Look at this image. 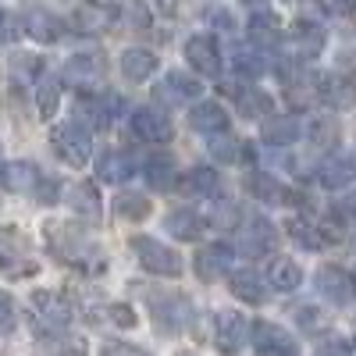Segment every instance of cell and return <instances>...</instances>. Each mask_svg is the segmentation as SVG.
<instances>
[{
  "instance_id": "6da1fadb",
  "label": "cell",
  "mask_w": 356,
  "mask_h": 356,
  "mask_svg": "<svg viewBox=\"0 0 356 356\" xmlns=\"http://www.w3.org/2000/svg\"><path fill=\"white\" fill-rule=\"evenodd\" d=\"M43 239H47V250L61 264H72V267H79V271H86V275L104 271V250L86 228L50 221V225H43Z\"/></svg>"
},
{
  "instance_id": "7a4b0ae2",
  "label": "cell",
  "mask_w": 356,
  "mask_h": 356,
  "mask_svg": "<svg viewBox=\"0 0 356 356\" xmlns=\"http://www.w3.org/2000/svg\"><path fill=\"white\" fill-rule=\"evenodd\" d=\"M146 310H150L157 335H182V332H189V324L196 317L193 303L182 292H171V289H157L146 296Z\"/></svg>"
},
{
  "instance_id": "3957f363",
  "label": "cell",
  "mask_w": 356,
  "mask_h": 356,
  "mask_svg": "<svg viewBox=\"0 0 356 356\" xmlns=\"http://www.w3.org/2000/svg\"><path fill=\"white\" fill-rule=\"evenodd\" d=\"M50 146H54V154L61 157L65 164L86 168L89 154H93V143H89V122H86L82 114L72 118V122H61V125L50 132Z\"/></svg>"
},
{
  "instance_id": "277c9868",
  "label": "cell",
  "mask_w": 356,
  "mask_h": 356,
  "mask_svg": "<svg viewBox=\"0 0 356 356\" xmlns=\"http://www.w3.org/2000/svg\"><path fill=\"white\" fill-rule=\"evenodd\" d=\"M129 250L136 253V260L146 267L150 275H161V278H178L186 271L182 257H178L171 246H164L161 239H154V235H132L129 239Z\"/></svg>"
},
{
  "instance_id": "5b68a950",
  "label": "cell",
  "mask_w": 356,
  "mask_h": 356,
  "mask_svg": "<svg viewBox=\"0 0 356 356\" xmlns=\"http://www.w3.org/2000/svg\"><path fill=\"white\" fill-rule=\"evenodd\" d=\"M33 314H36V324L43 335H65L75 317V307L65 292L40 289V292H33Z\"/></svg>"
},
{
  "instance_id": "8992f818",
  "label": "cell",
  "mask_w": 356,
  "mask_h": 356,
  "mask_svg": "<svg viewBox=\"0 0 356 356\" xmlns=\"http://www.w3.org/2000/svg\"><path fill=\"white\" fill-rule=\"evenodd\" d=\"M314 285H317V292L324 296V300L335 303V307H349L356 300V275L346 271V267H339V264H324L317 271V278H314Z\"/></svg>"
},
{
  "instance_id": "52a82bcc",
  "label": "cell",
  "mask_w": 356,
  "mask_h": 356,
  "mask_svg": "<svg viewBox=\"0 0 356 356\" xmlns=\"http://www.w3.org/2000/svg\"><path fill=\"white\" fill-rule=\"evenodd\" d=\"M250 335H253L257 356H300V342L275 321H257Z\"/></svg>"
},
{
  "instance_id": "ba28073f",
  "label": "cell",
  "mask_w": 356,
  "mask_h": 356,
  "mask_svg": "<svg viewBox=\"0 0 356 356\" xmlns=\"http://www.w3.org/2000/svg\"><path fill=\"white\" fill-rule=\"evenodd\" d=\"M200 79H193V75H186V72H168V75H161V82L154 86V100L157 104H164V107H182V104H189V100H196L200 97Z\"/></svg>"
},
{
  "instance_id": "9c48e42d",
  "label": "cell",
  "mask_w": 356,
  "mask_h": 356,
  "mask_svg": "<svg viewBox=\"0 0 356 356\" xmlns=\"http://www.w3.org/2000/svg\"><path fill=\"white\" fill-rule=\"evenodd\" d=\"M246 332H250V324L243 314H235V310H221L214 317V346L218 353L225 356H239L243 346H246Z\"/></svg>"
},
{
  "instance_id": "30bf717a",
  "label": "cell",
  "mask_w": 356,
  "mask_h": 356,
  "mask_svg": "<svg viewBox=\"0 0 356 356\" xmlns=\"http://www.w3.org/2000/svg\"><path fill=\"white\" fill-rule=\"evenodd\" d=\"M232 260H235V250L228 243H211V246H200V253L193 260V271L200 282H218L232 271Z\"/></svg>"
},
{
  "instance_id": "8fae6325",
  "label": "cell",
  "mask_w": 356,
  "mask_h": 356,
  "mask_svg": "<svg viewBox=\"0 0 356 356\" xmlns=\"http://www.w3.org/2000/svg\"><path fill=\"white\" fill-rule=\"evenodd\" d=\"M278 243V228L267 221V218H250L239 228V250L243 257H267Z\"/></svg>"
},
{
  "instance_id": "7c38bea8",
  "label": "cell",
  "mask_w": 356,
  "mask_h": 356,
  "mask_svg": "<svg viewBox=\"0 0 356 356\" xmlns=\"http://www.w3.org/2000/svg\"><path fill=\"white\" fill-rule=\"evenodd\" d=\"M289 43H292L296 61H310V57L324 50V25L314 18H296L289 29Z\"/></svg>"
},
{
  "instance_id": "4fadbf2b",
  "label": "cell",
  "mask_w": 356,
  "mask_h": 356,
  "mask_svg": "<svg viewBox=\"0 0 356 356\" xmlns=\"http://www.w3.org/2000/svg\"><path fill=\"white\" fill-rule=\"evenodd\" d=\"M132 132L143 143H168L175 136V125L161 107H136L132 111Z\"/></svg>"
},
{
  "instance_id": "5bb4252c",
  "label": "cell",
  "mask_w": 356,
  "mask_h": 356,
  "mask_svg": "<svg viewBox=\"0 0 356 356\" xmlns=\"http://www.w3.org/2000/svg\"><path fill=\"white\" fill-rule=\"evenodd\" d=\"M186 61L200 72V75H207V79H214V75H221V47H218V40L214 36H189L186 40Z\"/></svg>"
},
{
  "instance_id": "9a60e30c",
  "label": "cell",
  "mask_w": 356,
  "mask_h": 356,
  "mask_svg": "<svg viewBox=\"0 0 356 356\" xmlns=\"http://www.w3.org/2000/svg\"><path fill=\"white\" fill-rule=\"evenodd\" d=\"M0 275H11V278L36 275V264L22 257V239L11 228H0Z\"/></svg>"
},
{
  "instance_id": "2e32d148",
  "label": "cell",
  "mask_w": 356,
  "mask_h": 356,
  "mask_svg": "<svg viewBox=\"0 0 356 356\" xmlns=\"http://www.w3.org/2000/svg\"><path fill=\"white\" fill-rule=\"evenodd\" d=\"M228 289L235 300H243L250 307H260L267 300V278L257 267H239V271H228Z\"/></svg>"
},
{
  "instance_id": "e0dca14e",
  "label": "cell",
  "mask_w": 356,
  "mask_h": 356,
  "mask_svg": "<svg viewBox=\"0 0 356 356\" xmlns=\"http://www.w3.org/2000/svg\"><path fill=\"white\" fill-rule=\"evenodd\" d=\"M104 79V57L100 54H75L68 57V65L61 72V82L68 86H79V89H89Z\"/></svg>"
},
{
  "instance_id": "ac0fdd59",
  "label": "cell",
  "mask_w": 356,
  "mask_h": 356,
  "mask_svg": "<svg viewBox=\"0 0 356 356\" xmlns=\"http://www.w3.org/2000/svg\"><path fill=\"white\" fill-rule=\"evenodd\" d=\"M25 33L33 40H40V43H57L65 36V22L57 18L50 8L33 4V8H25Z\"/></svg>"
},
{
  "instance_id": "d6986e66",
  "label": "cell",
  "mask_w": 356,
  "mask_h": 356,
  "mask_svg": "<svg viewBox=\"0 0 356 356\" xmlns=\"http://www.w3.org/2000/svg\"><path fill=\"white\" fill-rule=\"evenodd\" d=\"M246 193L257 196L260 203H271V207H282V203H292V193L278 182L275 175H267V171H246Z\"/></svg>"
},
{
  "instance_id": "ffe728a7",
  "label": "cell",
  "mask_w": 356,
  "mask_h": 356,
  "mask_svg": "<svg viewBox=\"0 0 356 356\" xmlns=\"http://www.w3.org/2000/svg\"><path fill=\"white\" fill-rule=\"evenodd\" d=\"M136 175V161L125 154V150H107L97 157V178L107 186H122Z\"/></svg>"
},
{
  "instance_id": "44dd1931",
  "label": "cell",
  "mask_w": 356,
  "mask_h": 356,
  "mask_svg": "<svg viewBox=\"0 0 356 356\" xmlns=\"http://www.w3.org/2000/svg\"><path fill=\"white\" fill-rule=\"evenodd\" d=\"M40 182V168L29 161H8L0 164V189L8 193H33Z\"/></svg>"
},
{
  "instance_id": "7402d4cb",
  "label": "cell",
  "mask_w": 356,
  "mask_h": 356,
  "mask_svg": "<svg viewBox=\"0 0 356 356\" xmlns=\"http://www.w3.org/2000/svg\"><path fill=\"white\" fill-rule=\"evenodd\" d=\"M282 36H285V29H282L278 15H271V11H257V15L250 18V43H253V47H260V50H275V47L282 43Z\"/></svg>"
},
{
  "instance_id": "603a6c76",
  "label": "cell",
  "mask_w": 356,
  "mask_h": 356,
  "mask_svg": "<svg viewBox=\"0 0 356 356\" xmlns=\"http://www.w3.org/2000/svg\"><path fill=\"white\" fill-rule=\"evenodd\" d=\"M68 207L82 218V221H89V225H97L100 221V193H97V186L93 182H75V186H68Z\"/></svg>"
},
{
  "instance_id": "cb8c5ba5",
  "label": "cell",
  "mask_w": 356,
  "mask_h": 356,
  "mask_svg": "<svg viewBox=\"0 0 356 356\" xmlns=\"http://www.w3.org/2000/svg\"><path fill=\"white\" fill-rule=\"evenodd\" d=\"M356 178V157H328L321 168H317V182L324 186V189H346L349 182Z\"/></svg>"
},
{
  "instance_id": "d4e9b609",
  "label": "cell",
  "mask_w": 356,
  "mask_h": 356,
  "mask_svg": "<svg viewBox=\"0 0 356 356\" xmlns=\"http://www.w3.org/2000/svg\"><path fill=\"white\" fill-rule=\"evenodd\" d=\"M189 125H193L196 132L214 136V132L228 129V111H225L221 104H214V100H200V104H193V111H189Z\"/></svg>"
},
{
  "instance_id": "484cf974",
  "label": "cell",
  "mask_w": 356,
  "mask_h": 356,
  "mask_svg": "<svg viewBox=\"0 0 356 356\" xmlns=\"http://www.w3.org/2000/svg\"><path fill=\"white\" fill-rule=\"evenodd\" d=\"M264 143L267 146H292L296 139H300V122H296L292 114H275V118H264V129H260Z\"/></svg>"
},
{
  "instance_id": "4316f807",
  "label": "cell",
  "mask_w": 356,
  "mask_h": 356,
  "mask_svg": "<svg viewBox=\"0 0 356 356\" xmlns=\"http://www.w3.org/2000/svg\"><path fill=\"white\" fill-rule=\"evenodd\" d=\"M157 72V54L154 50H146V47H129L122 54V75L129 82H146Z\"/></svg>"
},
{
  "instance_id": "83f0119b",
  "label": "cell",
  "mask_w": 356,
  "mask_h": 356,
  "mask_svg": "<svg viewBox=\"0 0 356 356\" xmlns=\"http://www.w3.org/2000/svg\"><path fill=\"white\" fill-rule=\"evenodd\" d=\"M118 111H122V97H114V93H100L97 100H89L86 107H79V114H82L93 129H111L114 118H118Z\"/></svg>"
},
{
  "instance_id": "f1b7e54d",
  "label": "cell",
  "mask_w": 356,
  "mask_h": 356,
  "mask_svg": "<svg viewBox=\"0 0 356 356\" xmlns=\"http://www.w3.org/2000/svg\"><path fill=\"white\" fill-rule=\"evenodd\" d=\"M111 25H114V8L111 4H100V0L82 4L75 11V29H79V33H107Z\"/></svg>"
},
{
  "instance_id": "f546056e",
  "label": "cell",
  "mask_w": 356,
  "mask_h": 356,
  "mask_svg": "<svg viewBox=\"0 0 356 356\" xmlns=\"http://www.w3.org/2000/svg\"><path fill=\"white\" fill-rule=\"evenodd\" d=\"M275 107V100L264 93L260 86H246V89H235V111H239L243 118H250V122H257V118H267Z\"/></svg>"
},
{
  "instance_id": "4dcf8cb0",
  "label": "cell",
  "mask_w": 356,
  "mask_h": 356,
  "mask_svg": "<svg viewBox=\"0 0 356 356\" xmlns=\"http://www.w3.org/2000/svg\"><path fill=\"white\" fill-rule=\"evenodd\" d=\"M267 285H271L275 292H296L303 285V267L289 260V257H278L271 264V271H267Z\"/></svg>"
},
{
  "instance_id": "1f68e13d",
  "label": "cell",
  "mask_w": 356,
  "mask_h": 356,
  "mask_svg": "<svg viewBox=\"0 0 356 356\" xmlns=\"http://www.w3.org/2000/svg\"><path fill=\"white\" fill-rule=\"evenodd\" d=\"M164 228L175 235V239H182V243H196L200 235H203V228H207V221H203L196 211H171V214L164 218Z\"/></svg>"
},
{
  "instance_id": "d6a6232c",
  "label": "cell",
  "mask_w": 356,
  "mask_h": 356,
  "mask_svg": "<svg viewBox=\"0 0 356 356\" xmlns=\"http://www.w3.org/2000/svg\"><path fill=\"white\" fill-rule=\"evenodd\" d=\"M61 75H40V82H36V111H40V118H50L57 114V107H61Z\"/></svg>"
},
{
  "instance_id": "836d02e7",
  "label": "cell",
  "mask_w": 356,
  "mask_h": 356,
  "mask_svg": "<svg viewBox=\"0 0 356 356\" xmlns=\"http://www.w3.org/2000/svg\"><path fill=\"white\" fill-rule=\"evenodd\" d=\"M143 178L150 182V189L164 193L175 186V161L168 154H154V157H146L143 161Z\"/></svg>"
},
{
  "instance_id": "e575fe53",
  "label": "cell",
  "mask_w": 356,
  "mask_h": 356,
  "mask_svg": "<svg viewBox=\"0 0 356 356\" xmlns=\"http://www.w3.org/2000/svg\"><path fill=\"white\" fill-rule=\"evenodd\" d=\"M182 193L200 196V200L214 196V193H218V171H214V168H207V164L189 168V171H186V178H182Z\"/></svg>"
},
{
  "instance_id": "d590c367",
  "label": "cell",
  "mask_w": 356,
  "mask_h": 356,
  "mask_svg": "<svg viewBox=\"0 0 356 356\" xmlns=\"http://www.w3.org/2000/svg\"><path fill=\"white\" fill-rule=\"evenodd\" d=\"M232 65H235V72H243L246 79H260L264 72H267V57H264V50L260 47H239L232 54Z\"/></svg>"
},
{
  "instance_id": "8d00e7d4",
  "label": "cell",
  "mask_w": 356,
  "mask_h": 356,
  "mask_svg": "<svg viewBox=\"0 0 356 356\" xmlns=\"http://www.w3.org/2000/svg\"><path fill=\"white\" fill-rule=\"evenodd\" d=\"M154 211V203L146 200L143 193H122V196H114V214H122L129 221H143V218H150Z\"/></svg>"
},
{
  "instance_id": "74e56055",
  "label": "cell",
  "mask_w": 356,
  "mask_h": 356,
  "mask_svg": "<svg viewBox=\"0 0 356 356\" xmlns=\"http://www.w3.org/2000/svg\"><path fill=\"white\" fill-rule=\"evenodd\" d=\"M40 57L36 54H15L11 57V82L15 86H29V82H33L36 75H40Z\"/></svg>"
},
{
  "instance_id": "f35d334b",
  "label": "cell",
  "mask_w": 356,
  "mask_h": 356,
  "mask_svg": "<svg viewBox=\"0 0 356 356\" xmlns=\"http://www.w3.org/2000/svg\"><path fill=\"white\" fill-rule=\"evenodd\" d=\"M285 232H289V239H296L303 250H321V246H324L321 235H317V225H310V221H303V218H292V221L285 225Z\"/></svg>"
},
{
  "instance_id": "ab89813d",
  "label": "cell",
  "mask_w": 356,
  "mask_h": 356,
  "mask_svg": "<svg viewBox=\"0 0 356 356\" xmlns=\"http://www.w3.org/2000/svg\"><path fill=\"white\" fill-rule=\"evenodd\" d=\"M239 150H243V143L235 139L232 132H214V139H211V157L214 161H221V164H232L235 157H239Z\"/></svg>"
},
{
  "instance_id": "60d3db41",
  "label": "cell",
  "mask_w": 356,
  "mask_h": 356,
  "mask_svg": "<svg viewBox=\"0 0 356 356\" xmlns=\"http://www.w3.org/2000/svg\"><path fill=\"white\" fill-rule=\"evenodd\" d=\"M296 321H300V328H303L307 335H321V332H328V317H324V310H317L314 303L296 307Z\"/></svg>"
},
{
  "instance_id": "b9f144b4",
  "label": "cell",
  "mask_w": 356,
  "mask_h": 356,
  "mask_svg": "<svg viewBox=\"0 0 356 356\" xmlns=\"http://www.w3.org/2000/svg\"><path fill=\"white\" fill-rule=\"evenodd\" d=\"M18 328V307H15V296L0 289V335H11Z\"/></svg>"
},
{
  "instance_id": "7bdbcfd3",
  "label": "cell",
  "mask_w": 356,
  "mask_h": 356,
  "mask_svg": "<svg viewBox=\"0 0 356 356\" xmlns=\"http://www.w3.org/2000/svg\"><path fill=\"white\" fill-rule=\"evenodd\" d=\"M310 136H314V143L317 146H332L335 143V136H339V129H335V118H314L310 122Z\"/></svg>"
},
{
  "instance_id": "ee69618b",
  "label": "cell",
  "mask_w": 356,
  "mask_h": 356,
  "mask_svg": "<svg viewBox=\"0 0 356 356\" xmlns=\"http://www.w3.org/2000/svg\"><path fill=\"white\" fill-rule=\"evenodd\" d=\"M100 356H154V353L143 349V346H136V342L114 339V342H104V346H100Z\"/></svg>"
},
{
  "instance_id": "f6af8a7d",
  "label": "cell",
  "mask_w": 356,
  "mask_h": 356,
  "mask_svg": "<svg viewBox=\"0 0 356 356\" xmlns=\"http://www.w3.org/2000/svg\"><path fill=\"white\" fill-rule=\"evenodd\" d=\"M317 235H321V243H324V246H332V243H342L346 228H342L335 218H324V221L317 225Z\"/></svg>"
},
{
  "instance_id": "bcb514c9",
  "label": "cell",
  "mask_w": 356,
  "mask_h": 356,
  "mask_svg": "<svg viewBox=\"0 0 356 356\" xmlns=\"http://www.w3.org/2000/svg\"><path fill=\"white\" fill-rule=\"evenodd\" d=\"M33 193H36V200H40V203H47V207H50V203H57V196H61V186H57L54 178H43V175H40V182H36V189H33Z\"/></svg>"
},
{
  "instance_id": "7dc6e473",
  "label": "cell",
  "mask_w": 356,
  "mask_h": 356,
  "mask_svg": "<svg viewBox=\"0 0 356 356\" xmlns=\"http://www.w3.org/2000/svg\"><path fill=\"white\" fill-rule=\"evenodd\" d=\"M235 221H239V207H235V203H225V200H218L214 225H218V228H228V225H235Z\"/></svg>"
},
{
  "instance_id": "c3c4849f",
  "label": "cell",
  "mask_w": 356,
  "mask_h": 356,
  "mask_svg": "<svg viewBox=\"0 0 356 356\" xmlns=\"http://www.w3.org/2000/svg\"><path fill=\"white\" fill-rule=\"evenodd\" d=\"M207 22H211L218 33H232V29H235V18H232V11H225V8H211V11H207Z\"/></svg>"
},
{
  "instance_id": "681fc988",
  "label": "cell",
  "mask_w": 356,
  "mask_h": 356,
  "mask_svg": "<svg viewBox=\"0 0 356 356\" xmlns=\"http://www.w3.org/2000/svg\"><path fill=\"white\" fill-rule=\"evenodd\" d=\"M111 321L118 324V328H136V314H132V307L129 303H118V307H111Z\"/></svg>"
},
{
  "instance_id": "f907efd6",
  "label": "cell",
  "mask_w": 356,
  "mask_h": 356,
  "mask_svg": "<svg viewBox=\"0 0 356 356\" xmlns=\"http://www.w3.org/2000/svg\"><path fill=\"white\" fill-rule=\"evenodd\" d=\"M129 25L132 29H146V25H150V11H146L143 0H132V4H129Z\"/></svg>"
},
{
  "instance_id": "816d5d0a",
  "label": "cell",
  "mask_w": 356,
  "mask_h": 356,
  "mask_svg": "<svg viewBox=\"0 0 356 356\" xmlns=\"http://www.w3.org/2000/svg\"><path fill=\"white\" fill-rule=\"evenodd\" d=\"M335 214H339L342 221H356V189H353V193H346V196L339 200Z\"/></svg>"
},
{
  "instance_id": "f5cc1de1",
  "label": "cell",
  "mask_w": 356,
  "mask_h": 356,
  "mask_svg": "<svg viewBox=\"0 0 356 356\" xmlns=\"http://www.w3.org/2000/svg\"><path fill=\"white\" fill-rule=\"evenodd\" d=\"M317 356H349V346L342 339H328V342H321Z\"/></svg>"
},
{
  "instance_id": "db71d44e",
  "label": "cell",
  "mask_w": 356,
  "mask_h": 356,
  "mask_svg": "<svg viewBox=\"0 0 356 356\" xmlns=\"http://www.w3.org/2000/svg\"><path fill=\"white\" fill-rule=\"evenodd\" d=\"M11 36H15V22H11V15L4 8H0V43H8Z\"/></svg>"
},
{
  "instance_id": "11a10c76",
  "label": "cell",
  "mask_w": 356,
  "mask_h": 356,
  "mask_svg": "<svg viewBox=\"0 0 356 356\" xmlns=\"http://www.w3.org/2000/svg\"><path fill=\"white\" fill-rule=\"evenodd\" d=\"M335 4H339V11H346V15L356 11V0H335Z\"/></svg>"
},
{
  "instance_id": "9f6ffc18",
  "label": "cell",
  "mask_w": 356,
  "mask_h": 356,
  "mask_svg": "<svg viewBox=\"0 0 356 356\" xmlns=\"http://www.w3.org/2000/svg\"><path fill=\"white\" fill-rule=\"evenodd\" d=\"M182 356H193V353H182Z\"/></svg>"
},
{
  "instance_id": "6f0895ef",
  "label": "cell",
  "mask_w": 356,
  "mask_h": 356,
  "mask_svg": "<svg viewBox=\"0 0 356 356\" xmlns=\"http://www.w3.org/2000/svg\"><path fill=\"white\" fill-rule=\"evenodd\" d=\"M353 356H356V349H353Z\"/></svg>"
}]
</instances>
